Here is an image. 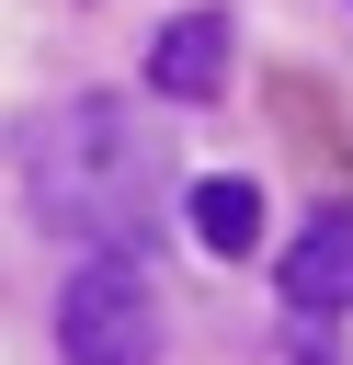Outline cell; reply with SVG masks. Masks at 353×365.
<instances>
[{
  "instance_id": "obj_4",
  "label": "cell",
  "mask_w": 353,
  "mask_h": 365,
  "mask_svg": "<svg viewBox=\"0 0 353 365\" xmlns=\"http://www.w3.org/2000/svg\"><path fill=\"white\" fill-rule=\"evenodd\" d=\"M148 91H159V103H216V91H228V11H182V23L148 46Z\"/></svg>"
},
{
  "instance_id": "obj_1",
  "label": "cell",
  "mask_w": 353,
  "mask_h": 365,
  "mask_svg": "<svg viewBox=\"0 0 353 365\" xmlns=\"http://www.w3.org/2000/svg\"><path fill=\"white\" fill-rule=\"evenodd\" d=\"M23 194H34V228L91 240V251H137L171 194V137L148 114H125L114 91H80L23 137Z\"/></svg>"
},
{
  "instance_id": "obj_3",
  "label": "cell",
  "mask_w": 353,
  "mask_h": 365,
  "mask_svg": "<svg viewBox=\"0 0 353 365\" xmlns=\"http://www.w3.org/2000/svg\"><path fill=\"white\" fill-rule=\"evenodd\" d=\"M273 297H285L296 319H342V308H353V205H319V217L285 240Z\"/></svg>"
},
{
  "instance_id": "obj_2",
  "label": "cell",
  "mask_w": 353,
  "mask_h": 365,
  "mask_svg": "<svg viewBox=\"0 0 353 365\" xmlns=\"http://www.w3.org/2000/svg\"><path fill=\"white\" fill-rule=\"evenodd\" d=\"M57 354L68 365H159V274L137 251H91L57 285Z\"/></svg>"
},
{
  "instance_id": "obj_5",
  "label": "cell",
  "mask_w": 353,
  "mask_h": 365,
  "mask_svg": "<svg viewBox=\"0 0 353 365\" xmlns=\"http://www.w3.org/2000/svg\"><path fill=\"white\" fill-rule=\"evenodd\" d=\"M182 228H194V251H205V262H239V251H262V182H239V171L194 182V194H182Z\"/></svg>"
}]
</instances>
